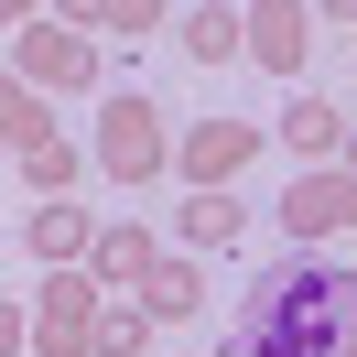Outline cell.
Returning <instances> with one entry per match:
<instances>
[{"label": "cell", "instance_id": "obj_1", "mask_svg": "<svg viewBox=\"0 0 357 357\" xmlns=\"http://www.w3.org/2000/svg\"><path fill=\"white\" fill-rule=\"evenodd\" d=\"M347 335H357V271H325V260L260 271L238 303V357H335Z\"/></svg>", "mask_w": 357, "mask_h": 357}]
</instances>
